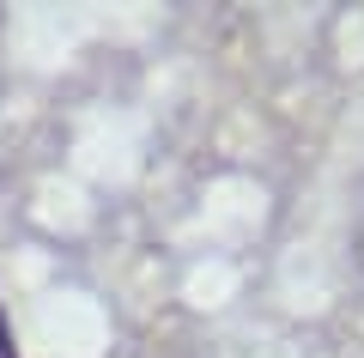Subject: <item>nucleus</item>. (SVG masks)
<instances>
[{
  "instance_id": "obj_1",
  "label": "nucleus",
  "mask_w": 364,
  "mask_h": 358,
  "mask_svg": "<svg viewBox=\"0 0 364 358\" xmlns=\"http://www.w3.org/2000/svg\"><path fill=\"white\" fill-rule=\"evenodd\" d=\"M0 358H18V346H13V328H6V310H0Z\"/></svg>"
}]
</instances>
